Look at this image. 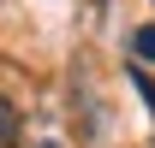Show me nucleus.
<instances>
[{
  "label": "nucleus",
  "mask_w": 155,
  "mask_h": 148,
  "mask_svg": "<svg viewBox=\"0 0 155 148\" xmlns=\"http://www.w3.org/2000/svg\"><path fill=\"white\" fill-rule=\"evenodd\" d=\"M18 130H24V119H18V107H12V101L0 95V148H12V142H18Z\"/></svg>",
  "instance_id": "obj_1"
},
{
  "label": "nucleus",
  "mask_w": 155,
  "mask_h": 148,
  "mask_svg": "<svg viewBox=\"0 0 155 148\" xmlns=\"http://www.w3.org/2000/svg\"><path fill=\"white\" fill-rule=\"evenodd\" d=\"M131 54L137 59H155V24H143V30L131 36Z\"/></svg>",
  "instance_id": "obj_2"
}]
</instances>
